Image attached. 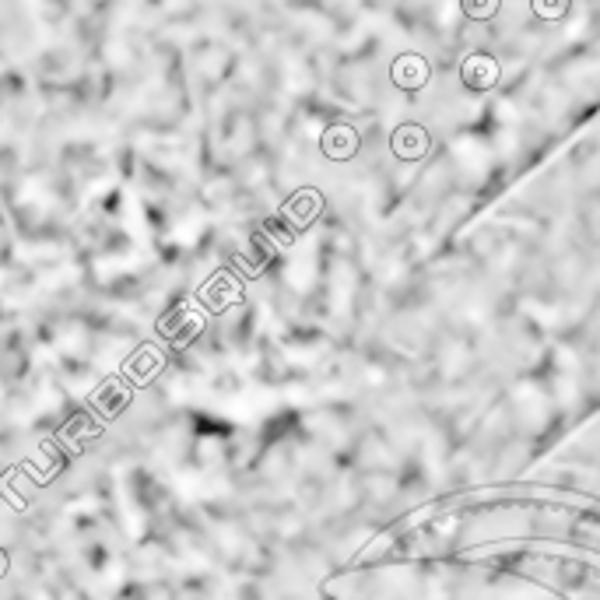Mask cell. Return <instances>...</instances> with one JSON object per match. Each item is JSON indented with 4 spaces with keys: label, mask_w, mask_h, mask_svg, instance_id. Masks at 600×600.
Segmentation results:
<instances>
[{
    "label": "cell",
    "mask_w": 600,
    "mask_h": 600,
    "mask_svg": "<svg viewBox=\"0 0 600 600\" xmlns=\"http://www.w3.org/2000/svg\"><path fill=\"white\" fill-rule=\"evenodd\" d=\"M464 85L474 88V92H492L495 85H499V60L495 57H485V53H471V57L464 60Z\"/></svg>",
    "instance_id": "2"
},
{
    "label": "cell",
    "mask_w": 600,
    "mask_h": 600,
    "mask_svg": "<svg viewBox=\"0 0 600 600\" xmlns=\"http://www.w3.org/2000/svg\"><path fill=\"white\" fill-rule=\"evenodd\" d=\"M4 572H8V551L0 548V576H4Z\"/></svg>",
    "instance_id": "7"
},
{
    "label": "cell",
    "mask_w": 600,
    "mask_h": 600,
    "mask_svg": "<svg viewBox=\"0 0 600 600\" xmlns=\"http://www.w3.org/2000/svg\"><path fill=\"white\" fill-rule=\"evenodd\" d=\"M565 11H569L565 4H541V0L534 4V15H541V18H562Z\"/></svg>",
    "instance_id": "6"
},
{
    "label": "cell",
    "mask_w": 600,
    "mask_h": 600,
    "mask_svg": "<svg viewBox=\"0 0 600 600\" xmlns=\"http://www.w3.org/2000/svg\"><path fill=\"white\" fill-rule=\"evenodd\" d=\"M323 155L334 158V162H348L358 155V130L348 123H334V127L323 130Z\"/></svg>",
    "instance_id": "3"
},
{
    "label": "cell",
    "mask_w": 600,
    "mask_h": 600,
    "mask_svg": "<svg viewBox=\"0 0 600 600\" xmlns=\"http://www.w3.org/2000/svg\"><path fill=\"white\" fill-rule=\"evenodd\" d=\"M464 15H471V18H495V15H499V4H495V0H488V4H464Z\"/></svg>",
    "instance_id": "5"
},
{
    "label": "cell",
    "mask_w": 600,
    "mask_h": 600,
    "mask_svg": "<svg viewBox=\"0 0 600 600\" xmlns=\"http://www.w3.org/2000/svg\"><path fill=\"white\" fill-rule=\"evenodd\" d=\"M393 155L397 158H422L425 151H429V134H425L422 127H415V123H408V127H397L393 130Z\"/></svg>",
    "instance_id": "4"
},
{
    "label": "cell",
    "mask_w": 600,
    "mask_h": 600,
    "mask_svg": "<svg viewBox=\"0 0 600 600\" xmlns=\"http://www.w3.org/2000/svg\"><path fill=\"white\" fill-rule=\"evenodd\" d=\"M390 78L400 92H422L425 81H429V64H425V57H418V53H404V57L393 60Z\"/></svg>",
    "instance_id": "1"
}]
</instances>
